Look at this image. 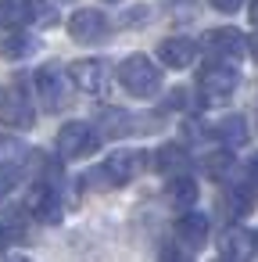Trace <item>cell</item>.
<instances>
[{
	"label": "cell",
	"instance_id": "d4e9b609",
	"mask_svg": "<svg viewBox=\"0 0 258 262\" xmlns=\"http://www.w3.org/2000/svg\"><path fill=\"white\" fill-rule=\"evenodd\" d=\"M169 104H172V108H190V90H172Z\"/></svg>",
	"mask_w": 258,
	"mask_h": 262
},
{
	"label": "cell",
	"instance_id": "6da1fadb",
	"mask_svg": "<svg viewBox=\"0 0 258 262\" xmlns=\"http://www.w3.org/2000/svg\"><path fill=\"white\" fill-rule=\"evenodd\" d=\"M119 83H122L133 97H154V94L161 90V72L154 69L151 58L129 54V58L119 65Z\"/></svg>",
	"mask_w": 258,
	"mask_h": 262
},
{
	"label": "cell",
	"instance_id": "2e32d148",
	"mask_svg": "<svg viewBox=\"0 0 258 262\" xmlns=\"http://www.w3.org/2000/svg\"><path fill=\"white\" fill-rule=\"evenodd\" d=\"M154 165H158V172H165V176H183V172H190L194 158L186 155L183 144H165V147L154 151Z\"/></svg>",
	"mask_w": 258,
	"mask_h": 262
},
{
	"label": "cell",
	"instance_id": "f1b7e54d",
	"mask_svg": "<svg viewBox=\"0 0 258 262\" xmlns=\"http://www.w3.org/2000/svg\"><path fill=\"white\" fill-rule=\"evenodd\" d=\"M8 262H29V258H8Z\"/></svg>",
	"mask_w": 258,
	"mask_h": 262
},
{
	"label": "cell",
	"instance_id": "7c38bea8",
	"mask_svg": "<svg viewBox=\"0 0 258 262\" xmlns=\"http://www.w3.org/2000/svg\"><path fill=\"white\" fill-rule=\"evenodd\" d=\"M136 172H140V155H136V151H115V155H108L104 165L97 169V176H101L108 187H126Z\"/></svg>",
	"mask_w": 258,
	"mask_h": 262
},
{
	"label": "cell",
	"instance_id": "e0dca14e",
	"mask_svg": "<svg viewBox=\"0 0 258 262\" xmlns=\"http://www.w3.org/2000/svg\"><path fill=\"white\" fill-rule=\"evenodd\" d=\"M254 183H258V180L247 176V180H237V183L226 187V205H229L233 215H244V212H251V208L258 205V187H254Z\"/></svg>",
	"mask_w": 258,
	"mask_h": 262
},
{
	"label": "cell",
	"instance_id": "52a82bcc",
	"mask_svg": "<svg viewBox=\"0 0 258 262\" xmlns=\"http://www.w3.org/2000/svg\"><path fill=\"white\" fill-rule=\"evenodd\" d=\"M26 212L40 223H58L61 219V198H58V183H51L47 176L36 180L26 194Z\"/></svg>",
	"mask_w": 258,
	"mask_h": 262
},
{
	"label": "cell",
	"instance_id": "83f0119b",
	"mask_svg": "<svg viewBox=\"0 0 258 262\" xmlns=\"http://www.w3.org/2000/svg\"><path fill=\"white\" fill-rule=\"evenodd\" d=\"M251 54L258 58V36H251Z\"/></svg>",
	"mask_w": 258,
	"mask_h": 262
},
{
	"label": "cell",
	"instance_id": "8fae6325",
	"mask_svg": "<svg viewBox=\"0 0 258 262\" xmlns=\"http://www.w3.org/2000/svg\"><path fill=\"white\" fill-rule=\"evenodd\" d=\"M201 47H204L215 61H233V58H240V54L247 51V40H244L240 29H208L204 40H201Z\"/></svg>",
	"mask_w": 258,
	"mask_h": 262
},
{
	"label": "cell",
	"instance_id": "8992f818",
	"mask_svg": "<svg viewBox=\"0 0 258 262\" xmlns=\"http://www.w3.org/2000/svg\"><path fill=\"white\" fill-rule=\"evenodd\" d=\"M101 147V133L90 122H68L58 133V155L61 158H86Z\"/></svg>",
	"mask_w": 258,
	"mask_h": 262
},
{
	"label": "cell",
	"instance_id": "4fadbf2b",
	"mask_svg": "<svg viewBox=\"0 0 258 262\" xmlns=\"http://www.w3.org/2000/svg\"><path fill=\"white\" fill-rule=\"evenodd\" d=\"M33 51H36V36L29 33V26H4L0 29V58L22 61Z\"/></svg>",
	"mask_w": 258,
	"mask_h": 262
},
{
	"label": "cell",
	"instance_id": "7402d4cb",
	"mask_svg": "<svg viewBox=\"0 0 258 262\" xmlns=\"http://www.w3.org/2000/svg\"><path fill=\"white\" fill-rule=\"evenodd\" d=\"M158 262H194V255H190L186 244H169V248H161Z\"/></svg>",
	"mask_w": 258,
	"mask_h": 262
},
{
	"label": "cell",
	"instance_id": "ac0fdd59",
	"mask_svg": "<svg viewBox=\"0 0 258 262\" xmlns=\"http://www.w3.org/2000/svg\"><path fill=\"white\" fill-rule=\"evenodd\" d=\"M204 137H212V140H219V144H244V140H247V122H244L240 115H226V119L204 126Z\"/></svg>",
	"mask_w": 258,
	"mask_h": 262
},
{
	"label": "cell",
	"instance_id": "3957f363",
	"mask_svg": "<svg viewBox=\"0 0 258 262\" xmlns=\"http://www.w3.org/2000/svg\"><path fill=\"white\" fill-rule=\"evenodd\" d=\"M58 11L47 0H0V29L4 26H54Z\"/></svg>",
	"mask_w": 258,
	"mask_h": 262
},
{
	"label": "cell",
	"instance_id": "7a4b0ae2",
	"mask_svg": "<svg viewBox=\"0 0 258 262\" xmlns=\"http://www.w3.org/2000/svg\"><path fill=\"white\" fill-rule=\"evenodd\" d=\"M0 122H4L8 129H15V133L33 129L36 112H33V101H29L22 83H4L0 86Z\"/></svg>",
	"mask_w": 258,
	"mask_h": 262
},
{
	"label": "cell",
	"instance_id": "4316f807",
	"mask_svg": "<svg viewBox=\"0 0 258 262\" xmlns=\"http://www.w3.org/2000/svg\"><path fill=\"white\" fill-rule=\"evenodd\" d=\"M247 15H251V22L258 26V0H251V11H247Z\"/></svg>",
	"mask_w": 258,
	"mask_h": 262
},
{
	"label": "cell",
	"instance_id": "44dd1931",
	"mask_svg": "<svg viewBox=\"0 0 258 262\" xmlns=\"http://www.w3.org/2000/svg\"><path fill=\"white\" fill-rule=\"evenodd\" d=\"M18 187V165L15 162H0V201Z\"/></svg>",
	"mask_w": 258,
	"mask_h": 262
},
{
	"label": "cell",
	"instance_id": "ffe728a7",
	"mask_svg": "<svg viewBox=\"0 0 258 262\" xmlns=\"http://www.w3.org/2000/svg\"><path fill=\"white\" fill-rule=\"evenodd\" d=\"M97 122L104 126L108 137H126V133L133 129V115H126V112H119V108H104V112L97 115Z\"/></svg>",
	"mask_w": 258,
	"mask_h": 262
},
{
	"label": "cell",
	"instance_id": "277c9868",
	"mask_svg": "<svg viewBox=\"0 0 258 262\" xmlns=\"http://www.w3.org/2000/svg\"><path fill=\"white\" fill-rule=\"evenodd\" d=\"M72 76L61 69V65H40L36 69V94L43 97V108L47 112H61L68 108L72 101Z\"/></svg>",
	"mask_w": 258,
	"mask_h": 262
},
{
	"label": "cell",
	"instance_id": "30bf717a",
	"mask_svg": "<svg viewBox=\"0 0 258 262\" xmlns=\"http://www.w3.org/2000/svg\"><path fill=\"white\" fill-rule=\"evenodd\" d=\"M68 36L76 43H101L108 36V18L104 11L97 8H79L72 18H68Z\"/></svg>",
	"mask_w": 258,
	"mask_h": 262
},
{
	"label": "cell",
	"instance_id": "5b68a950",
	"mask_svg": "<svg viewBox=\"0 0 258 262\" xmlns=\"http://www.w3.org/2000/svg\"><path fill=\"white\" fill-rule=\"evenodd\" d=\"M237 83H240V76H237V69L229 61H212L197 76V94L204 101H226L237 90Z\"/></svg>",
	"mask_w": 258,
	"mask_h": 262
},
{
	"label": "cell",
	"instance_id": "5bb4252c",
	"mask_svg": "<svg viewBox=\"0 0 258 262\" xmlns=\"http://www.w3.org/2000/svg\"><path fill=\"white\" fill-rule=\"evenodd\" d=\"M176 241L197 251V248L208 241V215H204V212H194V208H186V212L176 219Z\"/></svg>",
	"mask_w": 258,
	"mask_h": 262
},
{
	"label": "cell",
	"instance_id": "d6986e66",
	"mask_svg": "<svg viewBox=\"0 0 258 262\" xmlns=\"http://www.w3.org/2000/svg\"><path fill=\"white\" fill-rule=\"evenodd\" d=\"M169 201H172V208H179V212H186V208H194V201H197V183H194V176H172L169 180Z\"/></svg>",
	"mask_w": 258,
	"mask_h": 262
},
{
	"label": "cell",
	"instance_id": "9a60e30c",
	"mask_svg": "<svg viewBox=\"0 0 258 262\" xmlns=\"http://www.w3.org/2000/svg\"><path fill=\"white\" fill-rule=\"evenodd\" d=\"M197 54V43L186 40V36H169L158 43V58L165 61V69H186Z\"/></svg>",
	"mask_w": 258,
	"mask_h": 262
},
{
	"label": "cell",
	"instance_id": "ba28073f",
	"mask_svg": "<svg viewBox=\"0 0 258 262\" xmlns=\"http://www.w3.org/2000/svg\"><path fill=\"white\" fill-rule=\"evenodd\" d=\"M68 76H72V83H76L83 94H90V97H101V94H108V86H111V69H108V61H101V58H83V61H76V65L68 69Z\"/></svg>",
	"mask_w": 258,
	"mask_h": 262
},
{
	"label": "cell",
	"instance_id": "cb8c5ba5",
	"mask_svg": "<svg viewBox=\"0 0 258 262\" xmlns=\"http://www.w3.org/2000/svg\"><path fill=\"white\" fill-rule=\"evenodd\" d=\"M208 4H212L215 11H222V15H233V11L244 8V0H208Z\"/></svg>",
	"mask_w": 258,
	"mask_h": 262
},
{
	"label": "cell",
	"instance_id": "603a6c76",
	"mask_svg": "<svg viewBox=\"0 0 258 262\" xmlns=\"http://www.w3.org/2000/svg\"><path fill=\"white\" fill-rule=\"evenodd\" d=\"M229 165H233V158H229V155H226V151H215V155H212V158H204V169H208V172H212V176H219V172H226V169H229Z\"/></svg>",
	"mask_w": 258,
	"mask_h": 262
},
{
	"label": "cell",
	"instance_id": "9c48e42d",
	"mask_svg": "<svg viewBox=\"0 0 258 262\" xmlns=\"http://www.w3.org/2000/svg\"><path fill=\"white\" fill-rule=\"evenodd\" d=\"M258 251V233L251 226H226L222 237H219V258L226 262H251Z\"/></svg>",
	"mask_w": 258,
	"mask_h": 262
},
{
	"label": "cell",
	"instance_id": "484cf974",
	"mask_svg": "<svg viewBox=\"0 0 258 262\" xmlns=\"http://www.w3.org/2000/svg\"><path fill=\"white\" fill-rule=\"evenodd\" d=\"M15 241V233H11V226H4V223H0V251H4L8 244Z\"/></svg>",
	"mask_w": 258,
	"mask_h": 262
}]
</instances>
